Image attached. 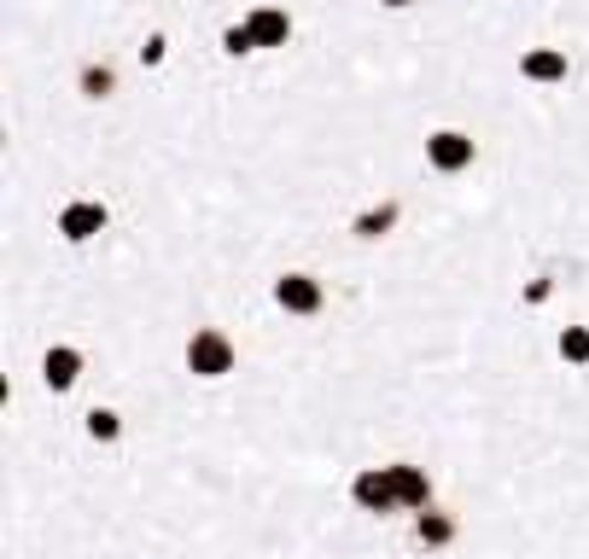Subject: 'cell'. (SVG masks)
<instances>
[{
	"instance_id": "1",
	"label": "cell",
	"mask_w": 589,
	"mask_h": 559,
	"mask_svg": "<svg viewBox=\"0 0 589 559\" xmlns=\"http://www.w3.org/2000/svg\"><path fill=\"white\" fill-rule=\"evenodd\" d=\"M234 362H239L234 344H228V333H216V326L188 338V367L199 373V379H222V373H234Z\"/></svg>"
},
{
	"instance_id": "2",
	"label": "cell",
	"mask_w": 589,
	"mask_h": 559,
	"mask_svg": "<svg viewBox=\"0 0 589 559\" xmlns=\"http://www.w3.org/2000/svg\"><path fill=\"white\" fill-rule=\"evenodd\" d=\"M426 163H432L438 175H461V170H473V135H461V129H438L432 140H426Z\"/></svg>"
},
{
	"instance_id": "3",
	"label": "cell",
	"mask_w": 589,
	"mask_h": 559,
	"mask_svg": "<svg viewBox=\"0 0 589 559\" xmlns=\"http://www.w3.org/2000/svg\"><path fill=\"white\" fill-rule=\"evenodd\" d=\"M351 495H356V507H362V513H397V490H392V472H385V466L356 472Z\"/></svg>"
},
{
	"instance_id": "4",
	"label": "cell",
	"mask_w": 589,
	"mask_h": 559,
	"mask_svg": "<svg viewBox=\"0 0 589 559\" xmlns=\"http://www.w3.org/2000/svg\"><path fill=\"white\" fill-rule=\"evenodd\" d=\"M275 303L287 309V315H315V309H321V280H310V275L275 280Z\"/></svg>"
},
{
	"instance_id": "5",
	"label": "cell",
	"mask_w": 589,
	"mask_h": 559,
	"mask_svg": "<svg viewBox=\"0 0 589 559\" xmlns=\"http://www.w3.org/2000/svg\"><path fill=\"white\" fill-rule=\"evenodd\" d=\"M99 227H106V204H94V198H76V204H65V216H58V234H65L71 245L94 239Z\"/></svg>"
},
{
	"instance_id": "6",
	"label": "cell",
	"mask_w": 589,
	"mask_h": 559,
	"mask_svg": "<svg viewBox=\"0 0 589 559\" xmlns=\"http://www.w3.org/2000/svg\"><path fill=\"white\" fill-rule=\"evenodd\" d=\"M385 472H392V490H397V507H415V513H426V507H432V479H426V472L420 466H385Z\"/></svg>"
},
{
	"instance_id": "7",
	"label": "cell",
	"mask_w": 589,
	"mask_h": 559,
	"mask_svg": "<svg viewBox=\"0 0 589 559\" xmlns=\"http://www.w3.org/2000/svg\"><path fill=\"white\" fill-rule=\"evenodd\" d=\"M42 379H47V390H71L76 379H83V356H76L71 344H53L42 356Z\"/></svg>"
},
{
	"instance_id": "8",
	"label": "cell",
	"mask_w": 589,
	"mask_h": 559,
	"mask_svg": "<svg viewBox=\"0 0 589 559\" xmlns=\"http://www.w3.org/2000/svg\"><path fill=\"white\" fill-rule=\"evenodd\" d=\"M246 24H251V41H257V47H287V41H292V18L280 12V7H257Z\"/></svg>"
},
{
	"instance_id": "9",
	"label": "cell",
	"mask_w": 589,
	"mask_h": 559,
	"mask_svg": "<svg viewBox=\"0 0 589 559\" xmlns=\"http://www.w3.org/2000/svg\"><path fill=\"white\" fill-rule=\"evenodd\" d=\"M520 71H525V82H543V88L548 82H566V53L560 47H532L520 58Z\"/></svg>"
},
{
	"instance_id": "10",
	"label": "cell",
	"mask_w": 589,
	"mask_h": 559,
	"mask_svg": "<svg viewBox=\"0 0 589 559\" xmlns=\"http://www.w3.org/2000/svg\"><path fill=\"white\" fill-rule=\"evenodd\" d=\"M415 536L426 548H443V542H456V519H450V513H438V507H426L415 519Z\"/></svg>"
},
{
	"instance_id": "11",
	"label": "cell",
	"mask_w": 589,
	"mask_h": 559,
	"mask_svg": "<svg viewBox=\"0 0 589 559\" xmlns=\"http://www.w3.org/2000/svg\"><path fill=\"white\" fill-rule=\"evenodd\" d=\"M351 227H356V239H379V234H392V227H397V204H379V211H362Z\"/></svg>"
},
{
	"instance_id": "12",
	"label": "cell",
	"mask_w": 589,
	"mask_h": 559,
	"mask_svg": "<svg viewBox=\"0 0 589 559\" xmlns=\"http://www.w3.org/2000/svg\"><path fill=\"white\" fill-rule=\"evenodd\" d=\"M555 350H560V362H572V367H589V326H566Z\"/></svg>"
},
{
	"instance_id": "13",
	"label": "cell",
	"mask_w": 589,
	"mask_h": 559,
	"mask_svg": "<svg viewBox=\"0 0 589 559\" xmlns=\"http://www.w3.org/2000/svg\"><path fill=\"white\" fill-rule=\"evenodd\" d=\"M88 438L94 443H117L124 438V420H117L111 408H88Z\"/></svg>"
},
{
	"instance_id": "14",
	"label": "cell",
	"mask_w": 589,
	"mask_h": 559,
	"mask_svg": "<svg viewBox=\"0 0 589 559\" xmlns=\"http://www.w3.org/2000/svg\"><path fill=\"white\" fill-rule=\"evenodd\" d=\"M111 88H117V76H111L106 65H88V71H83V94H88V99H106Z\"/></svg>"
},
{
	"instance_id": "15",
	"label": "cell",
	"mask_w": 589,
	"mask_h": 559,
	"mask_svg": "<svg viewBox=\"0 0 589 559\" xmlns=\"http://www.w3.org/2000/svg\"><path fill=\"white\" fill-rule=\"evenodd\" d=\"M222 47H228V53H251V47H257L251 24H228V30H222Z\"/></svg>"
},
{
	"instance_id": "16",
	"label": "cell",
	"mask_w": 589,
	"mask_h": 559,
	"mask_svg": "<svg viewBox=\"0 0 589 559\" xmlns=\"http://www.w3.org/2000/svg\"><path fill=\"white\" fill-rule=\"evenodd\" d=\"M164 47H170L164 35H147V47H140V58H147V65H158V58H164Z\"/></svg>"
},
{
	"instance_id": "17",
	"label": "cell",
	"mask_w": 589,
	"mask_h": 559,
	"mask_svg": "<svg viewBox=\"0 0 589 559\" xmlns=\"http://www.w3.org/2000/svg\"><path fill=\"white\" fill-rule=\"evenodd\" d=\"M548 292H555L548 280H532V286H525V303H548Z\"/></svg>"
},
{
	"instance_id": "18",
	"label": "cell",
	"mask_w": 589,
	"mask_h": 559,
	"mask_svg": "<svg viewBox=\"0 0 589 559\" xmlns=\"http://www.w3.org/2000/svg\"><path fill=\"white\" fill-rule=\"evenodd\" d=\"M379 7H415V0H379Z\"/></svg>"
}]
</instances>
